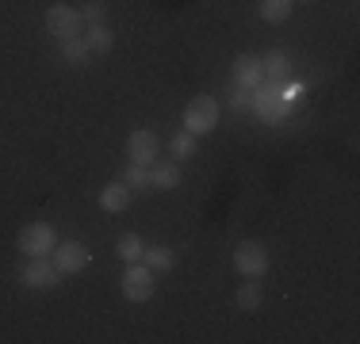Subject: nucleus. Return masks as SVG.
I'll list each match as a JSON object with an SVG mask.
<instances>
[{
    "mask_svg": "<svg viewBox=\"0 0 360 344\" xmlns=\"http://www.w3.org/2000/svg\"><path fill=\"white\" fill-rule=\"evenodd\" d=\"M58 58H62L65 65H73V69L89 65L92 50H89V42H84V34H73V39H62V50H58Z\"/></svg>",
    "mask_w": 360,
    "mask_h": 344,
    "instance_id": "nucleus-12",
    "label": "nucleus"
},
{
    "mask_svg": "<svg viewBox=\"0 0 360 344\" xmlns=\"http://www.w3.org/2000/svg\"><path fill=\"white\" fill-rule=\"evenodd\" d=\"M153 275L158 272H150L142 260H134L131 268L123 272V295L131 298V303H150L153 298Z\"/></svg>",
    "mask_w": 360,
    "mask_h": 344,
    "instance_id": "nucleus-6",
    "label": "nucleus"
},
{
    "mask_svg": "<svg viewBox=\"0 0 360 344\" xmlns=\"http://www.w3.org/2000/svg\"><path fill=\"white\" fill-rule=\"evenodd\" d=\"M234 268H238V275H245V279L264 275L269 272V249H264L261 241H242V245L234 249Z\"/></svg>",
    "mask_w": 360,
    "mask_h": 344,
    "instance_id": "nucleus-5",
    "label": "nucleus"
},
{
    "mask_svg": "<svg viewBox=\"0 0 360 344\" xmlns=\"http://www.w3.org/2000/svg\"><path fill=\"white\" fill-rule=\"evenodd\" d=\"M264 77H261V58H253V54H242L234 62V84L238 88H257V84H261Z\"/></svg>",
    "mask_w": 360,
    "mask_h": 344,
    "instance_id": "nucleus-11",
    "label": "nucleus"
},
{
    "mask_svg": "<svg viewBox=\"0 0 360 344\" xmlns=\"http://www.w3.org/2000/svg\"><path fill=\"white\" fill-rule=\"evenodd\" d=\"M142 264L150 272H169L176 264V253L169 245H146V253H142Z\"/></svg>",
    "mask_w": 360,
    "mask_h": 344,
    "instance_id": "nucleus-15",
    "label": "nucleus"
},
{
    "mask_svg": "<svg viewBox=\"0 0 360 344\" xmlns=\"http://www.w3.org/2000/svg\"><path fill=\"white\" fill-rule=\"evenodd\" d=\"M58 279H62V272L46 256H27V264L20 268V283L31 291H50V287H58Z\"/></svg>",
    "mask_w": 360,
    "mask_h": 344,
    "instance_id": "nucleus-3",
    "label": "nucleus"
},
{
    "mask_svg": "<svg viewBox=\"0 0 360 344\" xmlns=\"http://www.w3.org/2000/svg\"><path fill=\"white\" fill-rule=\"evenodd\" d=\"M234 303L242 306V310H261V303H264V295H261V287H257V279H245L242 287H238Z\"/></svg>",
    "mask_w": 360,
    "mask_h": 344,
    "instance_id": "nucleus-19",
    "label": "nucleus"
},
{
    "mask_svg": "<svg viewBox=\"0 0 360 344\" xmlns=\"http://www.w3.org/2000/svg\"><path fill=\"white\" fill-rule=\"evenodd\" d=\"M123 184L131 187V192L150 187V168H146V165H131V168H127V176H123Z\"/></svg>",
    "mask_w": 360,
    "mask_h": 344,
    "instance_id": "nucleus-20",
    "label": "nucleus"
},
{
    "mask_svg": "<svg viewBox=\"0 0 360 344\" xmlns=\"http://www.w3.org/2000/svg\"><path fill=\"white\" fill-rule=\"evenodd\" d=\"M219 126V103L211 100V96H195V100H188V107H184V131L188 134H211Z\"/></svg>",
    "mask_w": 360,
    "mask_h": 344,
    "instance_id": "nucleus-2",
    "label": "nucleus"
},
{
    "mask_svg": "<svg viewBox=\"0 0 360 344\" xmlns=\"http://www.w3.org/2000/svg\"><path fill=\"white\" fill-rule=\"evenodd\" d=\"M42 23H46V31L54 34V39H73V34L81 31V12L70 4H50L46 15H42Z\"/></svg>",
    "mask_w": 360,
    "mask_h": 344,
    "instance_id": "nucleus-7",
    "label": "nucleus"
},
{
    "mask_svg": "<svg viewBox=\"0 0 360 344\" xmlns=\"http://www.w3.org/2000/svg\"><path fill=\"white\" fill-rule=\"evenodd\" d=\"M180 184V161L169 157V161H153L150 165V187H158V192H173Z\"/></svg>",
    "mask_w": 360,
    "mask_h": 344,
    "instance_id": "nucleus-10",
    "label": "nucleus"
},
{
    "mask_svg": "<svg viewBox=\"0 0 360 344\" xmlns=\"http://www.w3.org/2000/svg\"><path fill=\"white\" fill-rule=\"evenodd\" d=\"M84 42H89V50L92 54H108L111 46H115V34H111L104 23H92L89 31H84Z\"/></svg>",
    "mask_w": 360,
    "mask_h": 344,
    "instance_id": "nucleus-17",
    "label": "nucleus"
},
{
    "mask_svg": "<svg viewBox=\"0 0 360 344\" xmlns=\"http://www.w3.org/2000/svg\"><path fill=\"white\" fill-rule=\"evenodd\" d=\"M127 157H131V165L150 168L153 161H158V134L153 131H134L131 138H127Z\"/></svg>",
    "mask_w": 360,
    "mask_h": 344,
    "instance_id": "nucleus-9",
    "label": "nucleus"
},
{
    "mask_svg": "<svg viewBox=\"0 0 360 344\" xmlns=\"http://www.w3.org/2000/svg\"><path fill=\"white\" fill-rule=\"evenodd\" d=\"M261 77L269 84H284L288 81V54L284 50H269V54L261 58Z\"/></svg>",
    "mask_w": 360,
    "mask_h": 344,
    "instance_id": "nucleus-13",
    "label": "nucleus"
},
{
    "mask_svg": "<svg viewBox=\"0 0 360 344\" xmlns=\"http://www.w3.org/2000/svg\"><path fill=\"white\" fill-rule=\"evenodd\" d=\"M15 245H20L23 256H50L54 245H58V230L50 226V222H31V226L20 230Z\"/></svg>",
    "mask_w": 360,
    "mask_h": 344,
    "instance_id": "nucleus-1",
    "label": "nucleus"
},
{
    "mask_svg": "<svg viewBox=\"0 0 360 344\" xmlns=\"http://www.w3.org/2000/svg\"><path fill=\"white\" fill-rule=\"evenodd\" d=\"M81 23H104V4H100V0H89V4L81 8Z\"/></svg>",
    "mask_w": 360,
    "mask_h": 344,
    "instance_id": "nucleus-22",
    "label": "nucleus"
},
{
    "mask_svg": "<svg viewBox=\"0 0 360 344\" xmlns=\"http://www.w3.org/2000/svg\"><path fill=\"white\" fill-rule=\"evenodd\" d=\"M115 253L123 256L127 264H134V260H142V253H146V241L139 234H123L119 237V245H115Z\"/></svg>",
    "mask_w": 360,
    "mask_h": 344,
    "instance_id": "nucleus-18",
    "label": "nucleus"
},
{
    "mask_svg": "<svg viewBox=\"0 0 360 344\" xmlns=\"http://www.w3.org/2000/svg\"><path fill=\"white\" fill-rule=\"evenodd\" d=\"M280 88H284V84H264V88L257 84L253 96H250V107L261 111L264 123H280V119L288 115V100H284V92H280Z\"/></svg>",
    "mask_w": 360,
    "mask_h": 344,
    "instance_id": "nucleus-4",
    "label": "nucleus"
},
{
    "mask_svg": "<svg viewBox=\"0 0 360 344\" xmlns=\"http://www.w3.org/2000/svg\"><path fill=\"white\" fill-rule=\"evenodd\" d=\"M100 206H104L108 214H123L127 206H131V187L127 184H108L104 192H100Z\"/></svg>",
    "mask_w": 360,
    "mask_h": 344,
    "instance_id": "nucleus-14",
    "label": "nucleus"
},
{
    "mask_svg": "<svg viewBox=\"0 0 360 344\" xmlns=\"http://www.w3.org/2000/svg\"><path fill=\"white\" fill-rule=\"evenodd\" d=\"M291 8H295V0H261L257 4V12H261L264 23H284L291 15Z\"/></svg>",
    "mask_w": 360,
    "mask_h": 344,
    "instance_id": "nucleus-16",
    "label": "nucleus"
},
{
    "mask_svg": "<svg viewBox=\"0 0 360 344\" xmlns=\"http://www.w3.org/2000/svg\"><path fill=\"white\" fill-rule=\"evenodd\" d=\"M50 256H54V268L62 275H77V272L89 268V249L81 241H58Z\"/></svg>",
    "mask_w": 360,
    "mask_h": 344,
    "instance_id": "nucleus-8",
    "label": "nucleus"
},
{
    "mask_svg": "<svg viewBox=\"0 0 360 344\" xmlns=\"http://www.w3.org/2000/svg\"><path fill=\"white\" fill-rule=\"evenodd\" d=\"M230 107H234V111H245V107H250V88H238V84H234V96H230Z\"/></svg>",
    "mask_w": 360,
    "mask_h": 344,
    "instance_id": "nucleus-23",
    "label": "nucleus"
},
{
    "mask_svg": "<svg viewBox=\"0 0 360 344\" xmlns=\"http://www.w3.org/2000/svg\"><path fill=\"white\" fill-rule=\"evenodd\" d=\"M192 153H195V134L180 131V134L173 138V157H176V161H184V157H192Z\"/></svg>",
    "mask_w": 360,
    "mask_h": 344,
    "instance_id": "nucleus-21",
    "label": "nucleus"
}]
</instances>
